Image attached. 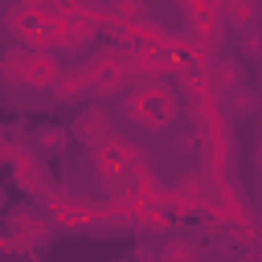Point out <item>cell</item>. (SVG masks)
I'll return each instance as SVG.
<instances>
[{"mask_svg":"<svg viewBox=\"0 0 262 262\" xmlns=\"http://www.w3.org/2000/svg\"><path fill=\"white\" fill-rule=\"evenodd\" d=\"M258 168H262V143H258Z\"/></svg>","mask_w":262,"mask_h":262,"instance_id":"cell-2","label":"cell"},{"mask_svg":"<svg viewBox=\"0 0 262 262\" xmlns=\"http://www.w3.org/2000/svg\"><path fill=\"white\" fill-rule=\"evenodd\" d=\"M246 53L258 57V53H262V37H246Z\"/></svg>","mask_w":262,"mask_h":262,"instance_id":"cell-1","label":"cell"}]
</instances>
